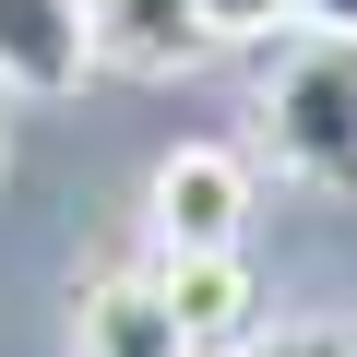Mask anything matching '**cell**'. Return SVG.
Instances as JSON below:
<instances>
[{
    "mask_svg": "<svg viewBox=\"0 0 357 357\" xmlns=\"http://www.w3.org/2000/svg\"><path fill=\"white\" fill-rule=\"evenodd\" d=\"M262 143H274V167L310 178V191H357V48L345 36H298L274 60Z\"/></svg>",
    "mask_w": 357,
    "mask_h": 357,
    "instance_id": "obj_1",
    "label": "cell"
},
{
    "mask_svg": "<svg viewBox=\"0 0 357 357\" xmlns=\"http://www.w3.org/2000/svg\"><path fill=\"white\" fill-rule=\"evenodd\" d=\"M155 250L167 262H203V250H238V227H250V155H227V143H178L167 167H155Z\"/></svg>",
    "mask_w": 357,
    "mask_h": 357,
    "instance_id": "obj_2",
    "label": "cell"
},
{
    "mask_svg": "<svg viewBox=\"0 0 357 357\" xmlns=\"http://www.w3.org/2000/svg\"><path fill=\"white\" fill-rule=\"evenodd\" d=\"M96 0H0V96H84Z\"/></svg>",
    "mask_w": 357,
    "mask_h": 357,
    "instance_id": "obj_3",
    "label": "cell"
},
{
    "mask_svg": "<svg viewBox=\"0 0 357 357\" xmlns=\"http://www.w3.org/2000/svg\"><path fill=\"white\" fill-rule=\"evenodd\" d=\"M72 357H191V333L155 274H96L72 298Z\"/></svg>",
    "mask_w": 357,
    "mask_h": 357,
    "instance_id": "obj_4",
    "label": "cell"
},
{
    "mask_svg": "<svg viewBox=\"0 0 357 357\" xmlns=\"http://www.w3.org/2000/svg\"><path fill=\"white\" fill-rule=\"evenodd\" d=\"M191 60H215L191 0H96V72H143V84H178Z\"/></svg>",
    "mask_w": 357,
    "mask_h": 357,
    "instance_id": "obj_5",
    "label": "cell"
},
{
    "mask_svg": "<svg viewBox=\"0 0 357 357\" xmlns=\"http://www.w3.org/2000/svg\"><path fill=\"white\" fill-rule=\"evenodd\" d=\"M155 286H167V310H178V333H191V357H238L250 345V262L238 250H203V262H155Z\"/></svg>",
    "mask_w": 357,
    "mask_h": 357,
    "instance_id": "obj_6",
    "label": "cell"
},
{
    "mask_svg": "<svg viewBox=\"0 0 357 357\" xmlns=\"http://www.w3.org/2000/svg\"><path fill=\"white\" fill-rule=\"evenodd\" d=\"M191 13H203V36H215V48H262V36H286V24H298V0H191Z\"/></svg>",
    "mask_w": 357,
    "mask_h": 357,
    "instance_id": "obj_7",
    "label": "cell"
},
{
    "mask_svg": "<svg viewBox=\"0 0 357 357\" xmlns=\"http://www.w3.org/2000/svg\"><path fill=\"white\" fill-rule=\"evenodd\" d=\"M298 24H310V36H345V48H357V0H298Z\"/></svg>",
    "mask_w": 357,
    "mask_h": 357,
    "instance_id": "obj_8",
    "label": "cell"
},
{
    "mask_svg": "<svg viewBox=\"0 0 357 357\" xmlns=\"http://www.w3.org/2000/svg\"><path fill=\"white\" fill-rule=\"evenodd\" d=\"M238 357H345V333H274V345H238Z\"/></svg>",
    "mask_w": 357,
    "mask_h": 357,
    "instance_id": "obj_9",
    "label": "cell"
},
{
    "mask_svg": "<svg viewBox=\"0 0 357 357\" xmlns=\"http://www.w3.org/2000/svg\"><path fill=\"white\" fill-rule=\"evenodd\" d=\"M345 357H357V333H345Z\"/></svg>",
    "mask_w": 357,
    "mask_h": 357,
    "instance_id": "obj_10",
    "label": "cell"
}]
</instances>
